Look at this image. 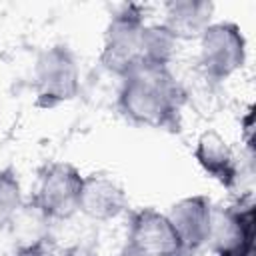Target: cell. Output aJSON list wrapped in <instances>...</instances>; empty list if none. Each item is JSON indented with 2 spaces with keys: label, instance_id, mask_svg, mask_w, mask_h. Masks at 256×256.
I'll list each match as a JSON object with an SVG mask.
<instances>
[{
  "label": "cell",
  "instance_id": "obj_13",
  "mask_svg": "<svg viewBox=\"0 0 256 256\" xmlns=\"http://www.w3.org/2000/svg\"><path fill=\"white\" fill-rule=\"evenodd\" d=\"M22 184L12 166L0 168V230L14 222L22 208Z\"/></svg>",
  "mask_w": 256,
  "mask_h": 256
},
{
  "label": "cell",
  "instance_id": "obj_3",
  "mask_svg": "<svg viewBox=\"0 0 256 256\" xmlns=\"http://www.w3.org/2000/svg\"><path fill=\"white\" fill-rule=\"evenodd\" d=\"M84 174L70 162H48L38 170L32 192V208L52 222L70 220L78 214Z\"/></svg>",
  "mask_w": 256,
  "mask_h": 256
},
{
  "label": "cell",
  "instance_id": "obj_11",
  "mask_svg": "<svg viewBox=\"0 0 256 256\" xmlns=\"http://www.w3.org/2000/svg\"><path fill=\"white\" fill-rule=\"evenodd\" d=\"M214 4L208 0H172L164 4V28L176 42L198 40L214 22Z\"/></svg>",
  "mask_w": 256,
  "mask_h": 256
},
{
  "label": "cell",
  "instance_id": "obj_9",
  "mask_svg": "<svg viewBox=\"0 0 256 256\" xmlns=\"http://www.w3.org/2000/svg\"><path fill=\"white\" fill-rule=\"evenodd\" d=\"M128 210L124 188L104 172L84 176L78 212L94 222H110Z\"/></svg>",
  "mask_w": 256,
  "mask_h": 256
},
{
  "label": "cell",
  "instance_id": "obj_14",
  "mask_svg": "<svg viewBox=\"0 0 256 256\" xmlns=\"http://www.w3.org/2000/svg\"><path fill=\"white\" fill-rule=\"evenodd\" d=\"M14 256H60L56 252V248L46 240V238H38L34 242H28L24 246H20Z\"/></svg>",
  "mask_w": 256,
  "mask_h": 256
},
{
  "label": "cell",
  "instance_id": "obj_6",
  "mask_svg": "<svg viewBox=\"0 0 256 256\" xmlns=\"http://www.w3.org/2000/svg\"><path fill=\"white\" fill-rule=\"evenodd\" d=\"M208 246L216 256H252L254 248V206L236 202L226 208H214Z\"/></svg>",
  "mask_w": 256,
  "mask_h": 256
},
{
  "label": "cell",
  "instance_id": "obj_12",
  "mask_svg": "<svg viewBox=\"0 0 256 256\" xmlns=\"http://www.w3.org/2000/svg\"><path fill=\"white\" fill-rule=\"evenodd\" d=\"M178 42L164 28V24H146L144 44H142V66L170 68L176 56Z\"/></svg>",
  "mask_w": 256,
  "mask_h": 256
},
{
  "label": "cell",
  "instance_id": "obj_7",
  "mask_svg": "<svg viewBox=\"0 0 256 256\" xmlns=\"http://www.w3.org/2000/svg\"><path fill=\"white\" fill-rule=\"evenodd\" d=\"M126 242L144 256H188L168 216L156 208H138L130 214Z\"/></svg>",
  "mask_w": 256,
  "mask_h": 256
},
{
  "label": "cell",
  "instance_id": "obj_5",
  "mask_svg": "<svg viewBox=\"0 0 256 256\" xmlns=\"http://www.w3.org/2000/svg\"><path fill=\"white\" fill-rule=\"evenodd\" d=\"M198 42V64L210 82H224L246 64V36L234 22H212Z\"/></svg>",
  "mask_w": 256,
  "mask_h": 256
},
{
  "label": "cell",
  "instance_id": "obj_15",
  "mask_svg": "<svg viewBox=\"0 0 256 256\" xmlns=\"http://www.w3.org/2000/svg\"><path fill=\"white\" fill-rule=\"evenodd\" d=\"M114 256H144V254H142V252H138V250H136L134 246H130L128 242H124V246H122Z\"/></svg>",
  "mask_w": 256,
  "mask_h": 256
},
{
  "label": "cell",
  "instance_id": "obj_10",
  "mask_svg": "<svg viewBox=\"0 0 256 256\" xmlns=\"http://www.w3.org/2000/svg\"><path fill=\"white\" fill-rule=\"evenodd\" d=\"M194 158L198 166L226 190H234L238 184L240 168L232 146L216 130H204L194 144Z\"/></svg>",
  "mask_w": 256,
  "mask_h": 256
},
{
  "label": "cell",
  "instance_id": "obj_2",
  "mask_svg": "<svg viewBox=\"0 0 256 256\" xmlns=\"http://www.w3.org/2000/svg\"><path fill=\"white\" fill-rule=\"evenodd\" d=\"M140 4H124L118 8L106 30L100 50V64L106 72L120 80L142 66V44L146 16Z\"/></svg>",
  "mask_w": 256,
  "mask_h": 256
},
{
  "label": "cell",
  "instance_id": "obj_8",
  "mask_svg": "<svg viewBox=\"0 0 256 256\" xmlns=\"http://www.w3.org/2000/svg\"><path fill=\"white\" fill-rule=\"evenodd\" d=\"M170 224L174 226L188 256H196L204 246H208L214 204L204 194H194L180 198L166 212Z\"/></svg>",
  "mask_w": 256,
  "mask_h": 256
},
{
  "label": "cell",
  "instance_id": "obj_4",
  "mask_svg": "<svg viewBox=\"0 0 256 256\" xmlns=\"http://www.w3.org/2000/svg\"><path fill=\"white\" fill-rule=\"evenodd\" d=\"M34 94L40 108H56L80 92V68L66 44L46 46L34 64Z\"/></svg>",
  "mask_w": 256,
  "mask_h": 256
},
{
  "label": "cell",
  "instance_id": "obj_1",
  "mask_svg": "<svg viewBox=\"0 0 256 256\" xmlns=\"http://www.w3.org/2000/svg\"><path fill=\"white\" fill-rule=\"evenodd\" d=\"M184 104L186 90L170 68L140 66L120 82L118 110L136 126L178 132Z\"/></svg>",
  "mask_w": 256,
  "mask_h": 256
}]
</instances>
